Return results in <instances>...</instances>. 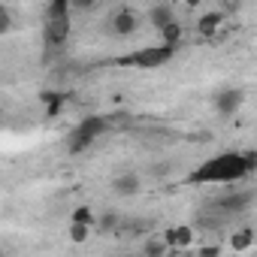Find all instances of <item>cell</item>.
<instances>
[{"label":"cell","instance_id":"6da1fadb","mask_svg":"<svg viewBox=\"0 0 257 257\" xmlns=\"http://www.w3.org/2000/svg\"><path fill=\"white\" fill-rule=\"evenodd\" d=\"M257 167V155L254 152H224L215 155L209 161H203L188 182L191 185H230V182H242L254 173Z\"/></svg>","mask_w":257,"mask_h":257},{"label":"cell","instance_id":"7a4b0ae2","mask_svg":"<svg viewBox=\"0 0 257 257\" xmlns=\"http://www.w3.org/2000/svg\"><path fill=\"white\" fill-rule=\"evenodd\" d=\"M43 40L49 52H58L70 40V4L67 0H55L46 10V25H43Z\"/></svg>","mask_w":257,"mask_h":257},{"label":"cell","instance_id":"3957f363","mask_svg":"<svg viewBox=\"0 0 257 257\" xmlns=\"http://www.w3.org/2000/svg\"><path fill=\"white\" fill-rule=\"evenodd\" d=\"M109 127H112V118H103V115H91V118L79 121L70 131V137H67V152L70 155H82L88 146H94L109 131Z\"/></svg>","mask_w":257,"mask_h":257},{"label":"cell","instance_id":"277c9868","mask_svg":"<svg viewBox=\"0 0 257 257\" xmlns=\"http://www.w3.org/2000/svg\"><path fill=\"white\" fill-rule=\"evenodd\" d=\"M173 55H176V46H164V43H158V46L137 49V52H131V55H124V58H118L115 64H121V67H143V70H155V67L170 64V61H173Z\"/></svg>","mask_w":257,"mask_h":257},{"label":"cell","instance_id":"5b68a950","mask_svg":"<svg viewBox=\"0 0 257 257\" xmlns=\"http://www.w3.org/2000/svg\"><path fill=\"white\" fill-rule=\"evenodd\" d=\"M251 203H254V194H251V191H236V194H227V197L215 200V209H218L224 218H236V215L248 212Z\"/></svg>","mask_w":257,"mask_h":257},{"label":"cell","instance_id":"8992f818","mask_svg":"<svg viewBox=\"0 0 257 257\" xmlns=\"http://www.w3.org/2000/svg\"><path fill=\"white\" fill-rule=\"evenodd\" d=\"M109 28H112V34H118V37H131V34L137 31V13L127 10V7L115 10V13L109 16Z\"/></svg>","mask_w":257,"mask_h":257},{"label":"cell","instance_id":"52a82bcc","mask_svg":"<svg viewBox=\"0 0 257 257\" xmlns=\"http://www.w3.org/2000/svg\"><path fill=\"white\" fill-rule=\"evenodd\" d=\"M242 100H245V94H242L239 88H230V91H221V94L215 97V109H218L221 115H233V112H239Z\"/></svg>","mask_w":257,"mask_h":257},{"label":"cell","instance_id":"ba28073f","mask_svg":"<svg viewBox=\"0 0 257 257\" xmlns=\"http://www.w3.org/2000/svg\"><path fill=\"white\" fill-rule=\"evenodd\" d=\"M112 188H115V194H121V197H134V194L140 191V176H137V173H124V176H118V179L112 182Z\"/></svg>","mask_w":257,"mask_h":257},{"label":"cell","instance_id":"9c48e42d","mask_svg":"<svg viewBox=\"0 0 257 257\" xmlns=\"http://www.w3.org/2000/svg\"><path fill=\"white\" fill-rule=\"evenodd\" d=\"M149 19H152V25H155L158 31L176 22V16H173V7H167V4H161V7H152V10H149Z\"/></svg>","mask_w":257,"mask_h":257},{"label":"cell","instance_id":"30bf717a","mask_svg":"<svg viewBox=\"0 0 257 257\" xmlns=\"http://www.w3.org/2000/svg\"><path fill=\"white\" fill-rule=\"evenodd\" d=\"M179 40H182V25H179V22L161 28V43H164V46H176V49H179Z\"/></svg>","mask_w":257,"mask_h":257},{"label":"cell","instance_id":"8fae6325","mask_svg":"<svg viewBox=\"0 0 257 257\" xmlns=\"http://www.w3.org/2000/svg\"><path fill=\"white\" fill-rule=\"evenodd\" d=\"M191 242V230L188 227H176L164 233V245H188Z\"/></svg>","mask_w":257,"mask_h":257},{"label":"cell","instance_id":"7c38bea8","mask_svg":"<svg viewBox=\"0 0 257 257\" xmlns=\"http://www.w3.org/2000/svg\"><path fill=\"white\" fill-rule=\"evenodd\" d=\"M251 242H254V230H251V227H242V230L233 233V248H236V251H248Z\"/></svg>","mask_w":257,"mask_h":257},{"label":"cell","instance_id":"4fadbf2b","mask_svg":"<svg viewBox=\"0 0 257 257\" xmlns=\"http://www.w3.org/2000/svg\"><path fill=\"white\" fill-rule=\"evenodd\" d=\"M40 100L46 103V109H49V118H55V115L64 109V97H61V94H52V91H46Z\"/></svg>","mask_w":257,"mask_h":257},{"label":"cell","instance_id":"5bb4252c","mask_svg":"<svg viewBox=\"0 0 257 257\" xmlns=\"http://www.w3.org/2000/svg\"><path fill=\"white\" fill-rule=\"evenodd\" d=\"M221 19H224L221 13H206V16L200 19V31H203V34H215V28L221 25Z\"/></svg>","mask_w":257,"mask_h":257},{"label":"cell","instance_id":"9a60e30c","mask_svg":"<svg viewBox=\"0 0 257 257\" xmlns=\"http://www.w3.org/2000/svg\"><path fill=\"white\" fill-rule=\"evenodd\" d=\"M73 224H82V227H91V224H94V215H91V209H85V206H79V209L73 212Z\"/></svg>","mask_w":257,"mask_h":257},{"label":"cell","instance_id":"2e32d148","mask_svg":"<svg viewBox=\"0 0 257 257\" xmlns=\"http://www.w3.org/2000/svg\"><path fill=\"white\" fill-rule=\"evenodd\" d=\"M167 245L164 242H146V257H164Z\"/></svg>","mask_w":257,"mask_h":257},{"label":"cell","instance_id":"e0dca14e","mask_svg":"<svg viewBox=\"0 0 257 257\" xmlns=\"http://www.w3.org/2000/svg\"><path fill=\"white\" fill-rule=\"evenodd\" d=\"M13 28V13L4 7V4H0V34H7Z\"/></svg>","mask_w":257,"mask_h":257},{"label":"cell","instance_id":"ac0fdd59","mask_svg":"<svg viewBox=\"0 0 257 257\" xmlns=\"http://www.w3.org/2000/svg\"><path fill=\"white\" fill-rule=\"evenodd\" d=\"M70 239H73V242H85V239H88V227L73 224V227H70Z\"/></svg>","mask_w":257,"mask_h":257},{"label":"cell","instance_id":"d6986e66","mask_svg":"<svg viewBox=\"0 0 257 257\" xmlns=\"http://www.w3.org/2000/svg\"><path fill=\"white\" fill-rule=\"evenodd\" d=\"M0 257H4V254H0Z\"/></svg>","mask_w":257,"mask_h":257}]
</instances>
